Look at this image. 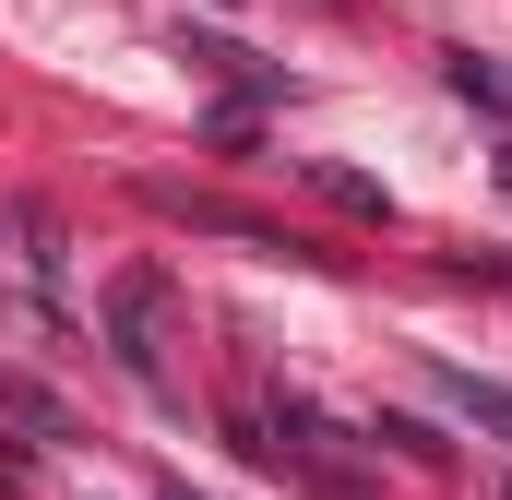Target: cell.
I'll list each match as a JSON object with an SVG mask.
<instances>
[{
	"label": "cell",
	"instance_id": "cell-1",
	"mask_svg": "<svg viewBox=\"0 0 512 500\" xmlns=\"http://www.w3.org/2000/svg\"><path fill=\"white\" fill-rule=\"evenodd\" d=\"M441 72H453V96H465L477 120H501V131H512V72H501V60H477V48H453Z\"/></svg>",
	"mask_w": 512,
	"mask_h": 500
},
{
	"label": "cell",
	"instance_id": "cell-2",
	"mask_svg": "<svg viewBox=\"0 0 512 500\" xmlns=\"http://www.w3.org/2000/svg\"><path fill=\"white\" fill-rule=\"evenodd\" d=\"M441 393H453V417H477V429H501V441H512V393H501V381H477V370H441Z\"/></svg>",
	"mask_w": 512,
	"mask_h": 500
},
{
	"label": "cell",
	"instance_id": "cell-3",
	"mask_svg": "<svg viewBox=\"0 0 512 500\" xmlns=\"http://www.w3.org/2000/svg\"><path fill=\"white\" fill-rule=\"evenodd\" d=\"M0 417H12V429H60V405H48L36 381H0Z\"/></svg>",
	"mask_w": 512,
	"mask_h": 500
},
{
	"label": "cell",
	"instance_id": "cell-4",
	"mask_svg": "<svg viewBox=\"0 0 512 500\" xmlns=\"http://www.w3.org/2000/svg\"><path fill=\"white\" fill-rule=\"evenodd\" d=\"M167 500H191V489H167Z\"/></svg>",
	"mask_w": 512,
	"mask_h": 500
},
{
	"label": "cell",
	"instance_id": "cell-5",
	"mask_svg": "<svg viewBox=\"0 0 512 500\" xmlns=\"http://www.w3.org/2000/svg\"><path fill=\"white\" fill-rule=\"evenodd\" d=\"M501 500H512V489H501Z\"/></svg>",
	"mask_w": 512,
	"mask_h": 500
}]
</instances>
